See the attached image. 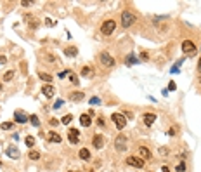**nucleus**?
Listing matches in <instances>:
<instances>
[{"mask_svg": "<svg viewBox=\"0 0 201 172\" xmlns=\"http://www.w3.org/2000/svg\"><path fill=\"white\" fill-rule=\"evenodd\" d=\"M142 120H144V124L148 125V127H151V125L156 122V115H154V113H144Z\"/></svg>", "mask_w": 201, "mask_h": 172, "instance_id": "9d476101", "label": "nucleus"}, {"mask_svg": "<svg viewBox=\"0 0 201 172\" xmlns=\"http://www.w3.org/2000/svg\"><path fill=\"white\" fill-rule=\"evenodd\" d=\"M97 124H99L100 127H102V125H104V120H102V118H97Z\"/></svg>", "mask_w": 201, "mask_h": 172, "instance_id": "58836bf2", "label": "nucleus"}, {"mask_svg": "<svg viewBox=\"0 0 201 172\" xmlns=\"http://www.w3.org/2000/svg\"><path fill=\"white\" fill-rule=\"evenodd\" d=\"M64 54L69 56V58H75V56L78 54V49H76V47H66V49H64Z\"/></svg>", "mask_w": 201, "mask_h": 172, "instance_id": "aec40b11", "label": "nucleus"}, {"mask_svg": "<svg viewBox=\"0 0 201 172\" xmlns=\"http://www.w3.org/2000/svg\"><path fill=\"white\" fill-rule=\"evenodd\" d=\"M69 172H73V170H69Z\"/></svg>", "mask_w": 201, "mask_h": 172, "instance_id": "c03bdc74", "label": "nucleus"}, {"mask_svg": "<svg viewBox=\"0 0 201 172\" xmlns=\"http://www.w3.org/2000/svg\"><path fill=\"white\" fill-rule=\"evenodd\" d=\"M139 155H141V158L146 162V160H149V158H151V151H149L146 146H141V148H139Z\"/></svg>", "mask_w": 201, "mask_h": 172, "instance_id": "ddd939ff", "label": "nucleus"}, {"mask_svg": "<svg viewBox=\"0 0 201 172\" xmlns=\"http://www.w3.org/2000/svg\"><path fill=\"white\" fill-rule=\"evenodd\" d=\"M40 78H42V80H45L47 84H50V82H52V77L49 75V73H40Z\"/></svg>", "mask_w": 201, "mask_h": 172, "instance_id": "393cba45", "label": "nucleus"}, {"mask_svg": "<svg viewBox=\"0 0 201 172\" xmlns=\"http://www.w3.org/2000/svg\"><path fill=\"white\" fill-rule=\"evenodd\" d=\"M135 21H137V16H135L132 11H123V12H122V24H123L125 28L132 26Z\"/></svg>", "mask_w": 201, "mask_h": 172, "instance_id": "f257e3e1", "label": "nucleus"}, {"mask_svg": "<svg viewBox=\"0 0 201 172\" xmlns=\"http://www.w3.org/2000/svg\"><path fill=\"white\" fill-rule=\"evenodd\" d=\"M12 77H14V71H7L5 75H4V82H11Z\"/></svg>", "mask_w": 201, "mask_h": 172, "instance_id": "cd10ccee", "label": "nucleus"}, {"mask_svg": "<svg viewBox=\"0 0 201 172\" xmlns=\"http://www.w3.org/2000/svg\"><path fill=\"white\" fill-rule=\"evenodd\" d=\"M198 70L201 71V58H199V63H198Z\"/></svg>", "mask_w": 201, "mask_h": 172, "instance_id": "a19ab883", "label": "nucleus"}, {"mask_svg": "<svg viewBox=\"0 0 201 172\" xmlns=\"http://www.w3.org/2000/svg\"><path fill=\"white\" fill-rule=\"evenodd\" d=\"M57 124H59V122H57L56 118H52V120H50V125H57Z\"/></svg>", "mask_w": 201, "mask_h": 172, "instance_id": "ea45409f", "label": "nucleus"}, {"mask_svg": "<svg viewBox=\"0 0 201 172\" xmlns=\"http://www.w3.org/2000/svg\"><path fill=\"white\" fill-rule=\"evenodd\" d=\"M115 146H116L118 151H125V150H127V146H128L127 136H125V134H120V136H118L116 141H115Z\"/></svg>", "mask_w": 201, "mask_h": 172, "instance_id": "20e7f679", "label": "nucleus"}, {"mask_svg": "<svg viewBox=\"0 0 201 172\" xmlns=\"http://www.w3.org/2000/svg\"><path fill=\"white\" fill-rule=\"evenodd\" d=\"M175 87H177V85H175V82H170V84H168V89H170V91H175Z\"/></svg>", "mask_w": 201, "mask_h": 172, "instance_id": "72a5a7b5", "label": "nucleus"}, {"mask_svg": "<svg viewBox=\"0 0 201 172\" xmlns=\"http://www.w3.org/2000/svg\"><path fill=\"white\" fill-rule=\"evenodd\" d=\"M177 172H185V163L184 162H180L179 165H177Z\"/></svg>", "mask_w": 201, "mask_h": 172, "instance_id": "c756f323", "label": "nucleus"}, {"mask_svg": "<svg viewBox=\"0 0 201 172\" xmlns=\"http://www.w3.org/2000/svg\"><path fill=\"white\" fill-rule=\"evenodd\" d=\"M115 30H116V21H115V19H106V21L102 23V26H100V33L106 35V37L111 35Z\"/></svg>", "mask_w": 201, "mask_h": 172, "instance_id": "f03ea898", "label": "nucleus"}, {"mask_svg": "<svg viewBox=\"0 0 201 172\" xmlns=\"http://www.w3.org/2000/svg\"><path fill=\"white\" fill-rule=\"evenodd\" d=\"M69 99H71V101H82V99H85V94L83 92H71V94H69Z\"/></svg>", "mask_w": 201, "mask_h": 172, "instance_id": "a211bd4d", "label": "nucleus"}, {"mask_svg": "<svg viewBox=\"0 0 201 172\" xmlns=\"http://www.w3.org/2000/svg\"><path fill=\"white\" fill-rule=\"evenodd\" d=\"M71 120H73V115H64L61 122H63L64 125H69V124H71Z\"/></svg>", "mask_w": 201, "mask_h": 172, "instance_id": "4be33fe9", "label": "nucleus"}, {"mask_svg": "<svg viewBox=\"0 0 201 172\" xmlns=\"http://www.w3.org/2000/svg\"><path fill=\"white\" fill-rule=\"evenodd\" d=\"M66 75H69V70H64V71H61V73H59V78H64Z\"/></svg>", "mask_w": 201, "mask_h": 172, "instance_id": "473e14b6", "label": "nucleus"}, {"mask_svg": "<svg viewBox=\"0 0 201 172\" xmlns=\"http://www.w3.org/2000/svg\"><path fill=\"white\" fill-rule=\"evenodd\" d=\"M68 139L71 144H78L80 141V130L78 129H69L68 130Z\"/></svg>", "mask_w": 201, "mask_h": 172, "instance_id": "0eeeda50", "label": "nucleus"}, {"mask_svg": "<svg viewBox=\"0 0 201 172\" xmlns=\"http://www.w3.org/2000/svg\"><path fill=\"white\" fill-rule=\"evenodd\" d=\"M82 77H85V78H92V77H94V70H92L90 66H83V68H82Z\"/></svg>", "mask_w": 201, "mask_h": 172, "instance_id": "dca6fc26", "label": "nucleus"}, {"mask_svg": "<svg viewBox=\"0 0 201 172\" xmlns=\"http://www.w3.org/2000/svg\"><path fill=\"white\" fill-rule=\"evenodd\" d=\"M161 172H170V169L166 165H163V167H161Z\"/></svg>", "mask_w": 201, "mask_h": 172, "instance_id": "4c0bfd02", "label": "nucleus"}, {"mask_svg": "<svg viewBox=\"0 0 201 172\" xmlns=\"http://www.w3.org/2000/svg\"><path fill=\"white\" fill-rule=\"evenodd\" d=\"M42 94H43L45 97H52V96H54V87L50 85V84L43 85V87H42Z\"/></svg>", "mask_w": 201, "mask_h": 172, "instance_id": "4468645a", "label": "nucleus"}, {"mask_svg": "<svg viewBox=\"0 0 201 172\" xmlns=\"http://www.w3.org/2000/svg\"><path fill=\"white\" fill-rule=\"evenodd\" d=\"M30 122H31L33 127H38V125H40V122H38V117H37V115H31V117H30Z\"/></svg>", "mask_w": 201, "mask_h": 172, "instance_id": "5701e85b", "label": "nucleus"}, {"mask_svg": "<svg viewBox=\"0 0 201 172\" xmlns=\"http://www.w3.org/2000/svg\"><path fill=\"white\" fill-rule=\"evenodd\" d=\"M5 155L11 156V158H14V160H17V158H19V150L14 148V146H9V148L5 150Z\"/></svg>", "mask_w": 201, "mask_h": 172, "instance_id": "9b49d317", "label": "nucleus"}, {"mask_svg": "<svg viewBox=\"0 0 201 172\" xmlns=\"http://www.w3.org/2000/svg\"><path fill=\"white\" fill-rule=\"evenodd\" d=\"M5 56H0V65H4V63H5Z\"/></svg>", "mask_w": 201, "mask_h": 172, "instance_id": "e433bc0d", "label": "nucleus"}, {"mask_svg": "<svg viewBox=\"0 0 201 172\" xmlns=\"http://www.w3.org/2000/svg\"><path fill=\"white\" fill-rule=\"evenodd\" d=\"M90 104H94V106H95V104H99V103H100V99H99V97H90Z\"/></svg>", "mask_w": 201, "mask_h": 172, "instance_id": "2f4dec72", "label": "nucleus"}, {"mask_svg": "<svg viewBox=\"0 0 201 172\" xmlns=\"http://www.w3.org/2000/svg\"><path fill=\"white\" fill-rule=\"evenodd\" d=\"M127 65H135V63H137V59H135V56H133V54H130V56H127Z\"/></svg>", "mask_w": 201, "mask_h": 172, "instance_id": "b1692460", "label": "nucleus"}, {"mask_svg": "<svg viewBox=\"0 0 201 172\" xmlns=\"http://www.w3.org/2000/svg\"><path fill=\"white\" fill-rule=\"evenodd\" d=\"M99 61H100L104 66H106V68H111V66H115V58H111L108 52H100V54H99Z\"/></svg>", "mask_w": 201, "mask_h": 172, "instance_id": "39448f33", "label": "nucleus"}, {"mask_svg": "<svg viewBox=\"0 0 201 172\" xmlns=\"http://www.w3.org/2000/svg\"><path fill=\"white\" fill-rule=\"evenodd\" d=\"M40 158V153L37 150H30V160H38Z\"/></svg>", "mask_w": 201, "mask_h": 172, "instance_id": "412c9836", "label": "nucleus"}, {"mask_svg": "<svg viewBox=\"0 0 201 172\" xmlns=\"http://www.w3.org/2000/svg\"><path fill=\"white\" fill-rule=\"evenodd\" d=\"M78 156L82 160H90V151L87 150V148H82V150L78 151Z\"/></svg>", "mask_w": 201, "mask_h": 172, "instance_id": "6ab92c4d", "label": "nucleus"}, {"mask_svg": "<svg viewBox=\"0 0 201 172\" xmlns=\"http://www.w3.org/2000/svg\"><path fill=\"white\" fill-rule=\"evenodd\" d=\"M69 80H71V84H73V85H78V84H80V80L76 78V75H75V73H69Z\"/></svg>", "mask_w": 201, "mask_h": 172, "instance_id": "bb28decb", "label": "nucleus"}, {"mask_svg": "<svg viewBox=\"0 0 201 172\" xmlns=\"http://www.w3.org/2000/svg\"><path fill=\"white\" fill-rule=\"evenodd\" d=\"M49 141H50V143H61V141H63V137H61V136L57 134V132H49Z\"/></svg>", "mask_w": 201, "mask_h": 172, "instance_id": "f3484780", "label": "nucleus"}, {"mask_svg": "<svg viewBox=\"0 0 201 172\" xmlns=\"http://www.w3.org/2000/svg\"><path fill=\"white\" fill-rule=\"evenodd\" d=\"M168 134H170V136H175V134H177V129H175V127H172V129L168 130Z\"/></svg>", "mask_w": 201, "mask_h": 172, "instance_id": "f704fd0d", "label": "nucleus"}, {"mask_svg": "<svg viewBox=\"0 0 201 172\" xmlns=\"http://www.w3.org/2000/svg\"><path fill=\"white\" fill-rule=\"evenodd\" d=\"M63 104H64V101H63V99H59V101H56V103H54V110H59V108L63 106Z\"/></svg>", "mask_w": 201, "mask_h": 172, "instance_id": "7c9ffc66", "label": "nucleus"}, {"mask_svg": "<svg viewBox=\"0 0 201 172\" xmlns=\"http://www.w3.org/2000/svg\"><path fill=\"white\" fill-rule=\"evenodd\" d=\"M24 143H26V146H30V148H31V146H35V137L28 136L26 139H24Z\"/></svg>", "mask_w": 201, "mask_h": 172, "instance_id": "a878e982", "label": "nucleus"}, {"mask_svg": "<svg viewBox=\"0 0 201 172\" xmlns=\"http://www.w3.org/2000/svg\"><path fill=\"white\" fill-rule=\"evenodd\" d=\"M90 172H95V170H90Z\"/></svg>", "mask_w": 201, "mask_h": 172, "instance_id": "79ce46f5", "label": "nucleus"}, {"mask_svg": "<svg viewBox=\"0 0 201 172\" xmlns=\"http://www.w3.org/2000/svg\"><path fill=\"white\" fill-rule=\"evenodd\" d=\"M2 129L4 130H11L12 129V122H4V124H2Z\"/></svg>", "mask_w": 201, "mask_h": 172, "instance_id": "c85d7f7f", "label": "nucleus"}, {"mask_svg": "<svg viewBox=\"0 0 201 172\" xmlns=\"http://www.w3.org/2000/svg\"><path fill=\"white\" fill-rule=\"evenodd\" d=\"M80 124L83 125V127H90V124H92V118H90L89 113H83V115L80 117Z\"/></svg>", "mask_w": 201, "mask_h": 172, "instance_id": "2eb2a0df", "label": "nucleus"}, {"mask_svg": "<svg viewBox=\"0 0 201 172\" xmlns=\"http://www.w3.org/2000/svg\"><path fill=\"white\" fill-rule=\"evenodd\" d=\"M127 117H128V118H132V117H133L132 111H125V118H127Z\"/></svg>", "mask_w": 201, "mask_h": 172, "instance_id": "c9c22d12", "label": "nucleus"}, {"mask_svg": "<svg viewBox=\"0 0 201 172\" xmlns=\"http://www.w3.org/2000/svg\"><path fill=\"white\" fill-rule=\"evenodd\" d=\"M127 165H132V167H135V169H142V167L146 165V162H144L142 158H139V156H128Z\"/></svg>", "mask_w": 201, "mask_h": 172, "instance_id": "423d86ee", "label": "nucleus"}, {"mask_svg": "<svg viewBox=\"0 0 201 172\" xmlns=\"http://www.w3.org/2000/svg\"><path fill=\"white\" fill-rule=\"evenodd\" d=\"M102 144H104V139L100 137V134H95L94 139H92V146H94V148H97V150H100V148H102Z\"/></svg>", "mask_w": 201, "mask_h": 172, "instance_id": "f8f14e48", "label": "nucleus"}, {"mask_svg": "<svg viewBox=\"0 0 201 172\" xmlns=\"http://www.w3.org/2000/svg\"><path fill=\"white\" fill-rule=\"evenodd\" d=\"M0 165H2V162H0Z\"/></svg>", "mask_w": 201, "mask_h": 172, "instance_id": "37998d69", "label": "nucleus"}, {"mask_svg": "<svg viewBox=\"0 0 201 172\" xmlns=\"http://www.w3.org/2000/svg\"><path fill=\"white\" fill-rule=\"evenodd\" d=\"M28 118H30V117H26L24 111H21V110H17V111L14 113V120H16L17 124H26Z\"/></svg>", "mask_w": 201, "mask_h": 172, "instance_id": "1a4fd4ad", "label": "nucleus"}, {"mask_svg": "<svg viewBox=\"0 0 201 172\" xmlns=\"http://www.w3.org/2000/svg\"><path fill=\"white\" fill-rule=\"evenodd\" d=\"M113 124L116 125V129H125V125H127V118H125V115H122V113H113Z\"/></svg>", "mask_w": 201, "mask_h": 172, "instance_id": "7ed1b4c3", "label": "nucleus"}, {"mask_svg": "<svg viewBox=\"0 0 201 172\" xmlns=\"http://www.w3.org/2000/svg\"><path fill=\"white\" fill-rule=\"evenodd\" d=\"M194 49H196L194 42H191V40H184V42H182V50H184L185 54H192Z\"/></svg>", "mask_w": 201, "mask_h": 172, "instance_id": "6e6552de", "label": "nucleus"}]
</instances>
